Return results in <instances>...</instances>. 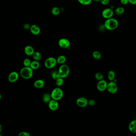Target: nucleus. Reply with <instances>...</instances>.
Instances as JSON below:
<instances>
[{"label":"nucleus","instance_id":"nucleus-1","mask_svg":"<svg viewBox=\"0 0 136 136\" xmlns=\"http://www.w3.org/2000/svg\"><path fill=\"white\" fill-rule=\"evenodd\" d=\"M104 26L105 28L108 30H114L118 27V21L115 18H109L105 20Z\"/></svg>","mask_w":136,"mask_h":136},{"label":"nucleus","instance_id":"nucleus-2","mask_svg":"<svg viewBox=\"0 0 136 136\" xmlns=\"http://www.w3.org/2000/svg\"><path fill=\"white\" fill-rule=\"evenodd\" d=\"M20 75L24 79H30L33 75V70L30 67H24L20 71Z\"/></svg>","mask_w":136,"mask_h":136},{"label":"nucleus","instance_id":"nucleus-3","mask_svg":"<svg viewBox=\"0 0 136 136\" xmlns=\"http://www.w3.org/2000/svg\"><path fill=\"white\" fill-rule=\"evenodd\" d=\"M51 95L52 99L59 101L63 98V92L61 88L57 87L53 89Z\"/></svg>","mask_w":136,"mask_h":136},{"label":"nucleus","instance_id":"nucleus-4","mask_svg":"<svg viewBox=\"0 0 136 136\" xmlns=\"http://www.w3.org/2000/svg\"><path fill=\"white\" fill-rule=\"evenodd\" d=\"M58 71L60 77L63 78H66L67 77L69 74V68L66 64H63L60 67Z\"/></svg>","mask_w":136,"mask_h":136},{"label":"nucleus","instance_id":"nucleus-5","mask_svg":"<svg viewBox=\"0 0 136 136\" xmlns=\"http://www.w3.org/2000/svg\"><path fill=\"white\" fill-rule=\"evenodd\" d=\"M57 60L53 57H49L45 61L44 65L45 68L47 69L53 68L57 64Z\"/></svg>","mask_w":136,"mask_h":136},{"label":"nucleus","instance_id":"nucleus-6","mask_svg":"<svg viewBox=\"0 0 136 136\" xmlns=\"http://www.w3.org/2000/svg\"><path fill=\"white\" fill-rule=\"evenodd\" d=\"M107 89L110 93L115 94L117 91L118 87L115 82L111 81L108 83H107Z\"/></svg>","mask_w":136,"mask_h":136},{"label":"nucleus","instance_id":"nucleus-7","mask_svg":"<svg viewBox=\"0 0 136 136\" xmlns=\"http://www.w3.org/2000/svg\"><path fill=\"white\" fill-rule=\"evenodd\" d=\"M113 15V10L110 8H105L102 12V16L105 19H107L111 18Z\"/></svg>","mask_w":136,"mask_h":136},{"label":"nucleus","instance_id":"nucleus-8","mask_svg":"<svg viewBox=\"0 0 136 136\" xmlns=\"http://www.w3.org/2000/svg\"><path fill=\"white\" fill-rule=\"evenodd\" d=\"M59 46L62 48H67L70 46V42L69 40L66 38H61L58 42Z\"/></svg>","mask_w":136,"mask_h":136},{"label":"nucleus","instance_id":"nucleus-9","mask_svg":"<svg viewBox=\"0 0 136 136\" xmlns=\"http://www.w3.org/2000/svg\"><path fill=\"white\" fill-rule=\"evenodd\" d=\"M107 83L104 79L100 80L97 83V87L98 90L100 91H104L107 89Z\"/></svg>","mask_w":136,"mask_h":136},{"label":"nucleus","instance_id":"nucleus-10","mask_svg":"<svg viewBox=\"0 0 136 136\" xmlns=\"http://www.w3.org/2000/svg\"><path fill=\"white\" fill-rule=\"evenodd\" d=\"M77 104L79 107H85L88 105V100L85 97H80L77 100Z\"/></svg>","mask_w":136,"mask_h":136},{"label":"nucleus","instance_id":"nucleus-11","mask_svg":"<svg viewBox=\"0 0 136 136\" xmlns=\"http://www.w3.org/2000/svg\"><path fill=\"white\" fill-rule=\"evenodd\" d=\"M48 106L50 110L52 111H55L59 108V103L58 101L52 99L48 103Z\"/></svg>","mask_w":136,"mask_h":136},{"label":"nucleus","instance_id":"nucleus-12","mask_svg":"<svg viewBox=\"0 0 136 136\" xmlns=\"http://www.w3.org/2000/svg\"><path fill=\"white\" fill-rule=\"evenodd\" d=\"M19 75L18 73L16 71H12L9 74L8 79L11 83H14L17 81L19 78Z\"/></svg>","mask_w":136,"mask_h":136},{"label":"nucleus","instance_id":"nucleus-13","mask_svg":"<svg viewBox=\"0 0 136 136\" xmlns=\"http://www.w3.org/2000/svg\"><path fill=\"white\" fill-rule=\"evenodd\" d=\"M30 30L31 33L34 35H38L40 32V27L36 24L32 25Z\"/></svg>","mask_w":136,"mask_h":136},{"label":"nucleus","instance_id":"nucleus-14","mask_svg":"<svg viewBox=\"0 0 136 136\" xmlns=\"http://www.w3.org/2000/svg\"><path fill=\"white\" fill-rule=\"evenodd\" d=\"M34 50L33 47L30 45L26 46L24 48V52L25 54L28 56H32L34 53Z\"/></svg>","mask_w":136,"mask_h":136},{"label":"nucleus","instance_id":"nucleus-15","mask_svg":"<svg viewBox=\"0 0 136 136\" xmlns=\"http://www.w3.org/2000/svg\"><path fill=\"white\" fill-rule=\"evenodd\" d=\"M45 81L42 79H39L36 80L34 83V86L37 89H41L45 85Z\"/></svg>","mask_w":136,"mask_h":136},{"label":"nucleus","instance_id":"nucleus-16","mask_svg":"<svg viewBox=\"0 0 136 136\" xmlns=\"http://www.w3.org/2000/svg\"><path fill=\"white\" fill-rule=\"evenodd\" d=\"M129 129L131 132L136 133V120H133L129 123Z\"/></svg>","mask_w":136,"mask_h":136},{"label":"nucleus","instance_id":"nucleus-17","mask_svg":"<svg viewBox=\"0 0 136 136\" xmlns=\"http://www.w3.org/2000/svg\"><path fill=\"white\" fill-rule=\"evenodd\" d=\"M40 67V63L39 61L34 60L31 62L30 67L33 70H36L38 69Z\"/></svg>","mask_w":136,"mask_h":136},{"label":"nucleus","instance_id":"nucleus-18","mask_svg":"<svg viewBox=\"0 0 136 136\" xmlns=\"http://www.w3.org/2000/svg\"><path fill=\"white\" fill-rule=\"evenodd\" d=\"M52 99L51 96V94L48 93H45L44 94L42 97V99L44 103H48Z\"/></svg>","mask_w":136,"mask_h":136},{"label":"nucleus","instance_id":"nucleus-19","mask_svg":"<svg viewBox=\"0 0 136 136\" xmlns=\"http://www.w3.org/2000/svg\"><path fill=\"white\" fill-rule=\"evenodd\" d=\"M115 74L114 71L112 70H111L109 71L107 74V77L108 78L109 80L110 81H113L115 79Z\"/></svg>","mask_w":136,"mask_h":136},{"label":"nucleus","instance_id":"nucleus-20","mask_svg":"<svg viewBox=\"0 0 136 136\" xmlns=\"http://www.w3.org/2000/svg\"><path fill=\"white\" fill-rule=\"evenodd\" d=\"M57 60V63L59 64H63L65 63L66 60L65 56L63 55H61L58 57Z\"/></svg>","mask_w":136,"mask_h":136},{"label":"nucleus","instance_id":"nucleus-21","mask_svg":"<svg viewBox=\"0 0 136 136\" xmlns=\"http://www.w3.org/2000/svg\"><path fill=\"white\" fill-rule=\"evenodd\" d=\"M124 12V8L122 7H117L115 9V14L118 16H120L123 14Z\"/></svg>","mask_w":136,"mask_h":136},{"label":"nucleus","instance_id":"nucleus-22","mask_svg":"<svg viewBox=\"0 0 136 136\" xmlns=\"http://www.w3.org/2000/svg\"><path fill=\"white\" fill-rule=\"evenodd\" d=\"M33 58L35 60L39 61L41 60L42 58V55L41 53L38 52H34L33 55H32Z\"/></svg>","mask_w":136,"mask_h":136},{"label":"nucleus","instance_id":"nucleus-23","mask_svg":"<svg viewBox=\"0 0 136 136\" xmlns=\"http://www.w3.org/2000/svg\"><path fill=\"white\" fill-rule=\"evenodd\" d=\"M61 10L59 8L57 7H54L52 8L51 13L52 14L55 16H57L59 14Z\"/></svg>","mask_w":136,"mask_h":136},{"label":"nucleus","instance_id":"nucleus-24","mask_svg":"<svg viewBox=\"0 0 136 136\" xmlns=\"http://www.w3.org/2000/svg\"><path fill=\"white\" fill-rule=\"evenodd\" d=\"M92 56L95 60H99L101 58V55L99 51H95L93 52Z\"/></svg>","mask_w":136,"mask_h":136},{"label":"nucleus","instance_id":"nucleus-25","mask_svg":"<svg viewBox=\"0 0 136 136\" xmlns=\"http://www.w3.org/2000/svg\"><path fill=\"white\" fill-rule=\"evenodd\" d=\"M51 75L52 78L55 80H57L60 77H61L60 76L59 71H54L53 72H52Z\"/></svg>","mask_w":136,"mask_h":136},{"label":"nucleus","instance_id":"nucleus-26","mask_svg":"<svg viewBox=\"0 0 136 136\" xmlns=\"http://www.w3.org/2000/svg\"><path fill=\"white\" fill-rule=\"evenodd\" d=\"M79 2L83 5H89L91 3L92 0H78Z\"/></svg>","mask_w":136,"mask_h":136},{"label":"nucleus","instance_id":"nucleus-27","mask_svg":"<svg viewBox=\"0 0 136 136\" xmlns=\"http://www.w3.org/2000/svg\"><path fill=\"white\" fill-rule=\"evenodd\" d=\"M64 78L60 77L58 79L56 80V84L59 87L63 85L64 83Z\"/></svg>","mask_w":136,"mask_h":136},{"label":"nucleus","instance_id":"nucleus-28","mask_svg":"<svg viewBox=\"0 0 136 136\" xmlns=\"http://www.w3.org/2000/svg\"><path fill=\"white\" fill-rule=\"evenodd\" d=\"M95 77L97 80H99V81L103 79V74L99 72H97L95 73Z\"/></svg>","mask_w":136,"mask_h":136},{"label":"nucleus","instance_id":"nucleus-29","mask_svg":"<svg viewBox=\"0 0 136 136\" xmlns=\"http://www.w3.org/2000/svg\"><path fill=\"white\" fill-rule=\"evenodd\" d=\"M31 60L28 58H26L24 59L23 62V64L25 67H30L31 63Z\"/></svg>","mask_w":136,"mask_h":136},{"label":"nucleus","instance_id":"nucleus-30","mask_svg":"<svg viewBox=\"0 0 136 136\" xmlns=\"http://www.w3.org/2000/svg\"><path fill=\"white\" fill-rule=\"evenodd\" d=\"M96 104V102L93 99H90L88 100V105L90 106H93L95 105Z\"/></svg>","mask_w":136,"mask_h":136},{"label":"nucleus","instance_id":"nucleus-31","mask_svg":"<svg viewBox=\"0 0 136 136\" xmlns=\"http://www.w3.org/2000/svg\"><path fill=\"white\" fill-rule=\"evenodd\" d=\"M30 134L28 132H25V131H23V132H20L19 134H18L19 136H30Z\"/></svg>","mask_w":136,"mask_h":136},{"label":"nucleus","instance_id":"nucleus-32","mask_svg":"<svg viewBox=\"0 0 136 136\" xmlns=\"http://www.w3.org/2000/svg\"><path fill=\"white\" fill-rule=\"evenodd\" d=\"M101 2L104 5H107L109 2V0H101Z\"/></svg>","mask_w":136,"mask_h":136},{"label":"nucleus","instance_id":"nucleus-33","mask_svg":"<svg viewBox=\"0 0 136 136\" xmlns=\"http://www.w3.org/2000/svg\"><path fill=\"white\" fill-rule=\"evenodd\" d=\"M31 26H30V24H24V29L26 30H30V28Z\"/></svg>","mask_w":136,"mask_h":136},{"label":"nucleus","instance_id":"nucleus-34","mask_svg":"<svg viewBox=\"0 0 136 136\" xmlns=\"http://www.w3.org/2000/svg\"><path fill=\"white\" fill-rule=\"evenodd\" d=\"M120 2L123 5H126L129 3L128 0H121Z\"/></svg>","mask_w":136,"mask_h":136},{"label":"nucleus","instance_id":"nucleus-35","mask_svg":"<svg viewBox=\"0 0 136 136\" xmlns=\"http://www.w3.org/2000/svg\"><path fill=\"white\" fill-rule=\"evenodd\" d=\"M129 3H130L133 5H136V0H128Z\"/></svg>","mask_w":136,"mask_h":136},{"label":"nucleus","instance_id":"nucleus-36","mask_svg":"<svg viewBox=\"0 0 136 136\" xmlns=\"http://www.w3.org/2000/svg\"><path fill=\"white\" fill-rule=\"evenodd\" d=\"M2 125L0 124V133H1V131H2Z\"/></svg>","mask_w":136,"mask_h":136},{"label":"nucleus","instance_id":"nucleus-37","mask_svg":"<svg viewBox=\"0 0 136 136\" xmlns=\"http://www.w3.org/2000/svg\"><path fill=\"white\" fill-rule=\"evenodd\" d=\"M93 0L96 1V2H99V1H100L101 0Z\"/></svg>","mask_w":136,"mask_h":136},{"label":"nucleus","instance_id":"nucleus-38","mask_svg":"<svg viewBox=\"0 0 136 136\" xmlns=\"http://www.w3.org/2000/svg\"><path fill=\"white\" fill-rule=\"evenodd\" d=\"M1 97H2V96H1V94L0 93V100L1 99Z\"/></svg>","mask_w":136,"mask_h":136},{"label":"nucleus","instance_id":"nucleus-39","mask_svg":"<svg viewBox=\"0 0 136 136\" xmlns=\"http://www.w3.org/2000/svg\"><path fill=\"white\" fill-rule=\"evenodd\" d=\"M0 136H2V135L1 134V133H0Z\"/></svg>","mask_w":136,"mask_h":136}]
</instances>
